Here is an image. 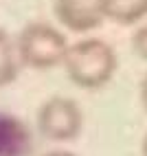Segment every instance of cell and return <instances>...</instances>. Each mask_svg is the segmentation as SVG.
I'll return each instance as SVG.
<instances>
[{
    "label": "cell",
    "mask_w": 147,
    "mask_h": 156,
    "mask_svg": "<svg viewBox=\"0 0 147 156\" xmlns=\"http://www.w3.org/2000/svg\"><path fill=\"white\" fill-rule=\"evenodd\" d=\"M68 46L66 35L48 22H29L16 40L20 64L37 70L64 64Z\"/></svg>",
    "instance_id": "7a4b0ae2"
},
{
    "label": "cell",
    "mask_w": 147,
    "mask_h": 156,
    "mask_svg": "<svg viewBox=\"0 0 147 156\" xmlns=\"http://www.w3.org/2000/svg\"><path fill=\"white\" fill-rule=\"evenodd\" d=\"M106 20L117 24H136L147 16V0H101Z\"/></svg>",
    "instance_id": "8992f818"
},
{
    "label": "cell",
    "mask_w": 147,
    "mask_h": 156,
    "mask_svg": "<svg viewBox=\"0 0 147 156\" xmlns=\"http://www.w3.org/2000/svg\"><path fill=\"white\" fill-rule=\"evenodd\" d=\"M55 16L59 24L75 33H88L106 20L101 0H55Z\"/></svg>",
    "instance_id": "277c9868"
},
{
    "label": "cell",
    "mask_w": 147,
    "mask_h": 156,
    "mask_svg": "<svg viewBox=\"0 0 147 156\" xmlns=\"http://www.w3.org/2000/svg\"><path fill=\"white\" fill-rule=\"evenodd\" d=\"M20 73V57L11 35L5 29H0V88L9 86L18 79Z\"/></svg>",
    "instance_id": "52a82bcc"
},
{
    "label": "cell",
    "mask_w": 147,
    "mask_h": 156,
    "mask_svg": "<svg viewBox=\"0 0 147 156\" xmlns=\"http://www.w3.org/2000/svg\"><path fill=\"white\" fill-rule=\"evenodd\" d=\"M141 103H143V108H145V112H147V75H145L143 81H141Z\"/></svg>",
    "instance_id": "9c48e42d"
},
{
    "label": "cell",
    "mask_w": 147,
    "mask_h": 156,
    "mask_svg": "<svg viewBox=\"0 0 147 156\" xmlns=\"http://www.w3.org/2000/svg\"><path fill=\"white\" fill-rule=\"evenodd\" d=\"M83 128V114L75 99L64 95L48 97L37 110V130L44 139L66 143L79 136Z\"/></svg>",
    "instance_id": "3957f363"
},
{
    "label": "cell",
    "mask_w": 147,
    "mask_h": 156,
    "mask_svg": "<svg viewBox=\"0 0 147 156\" xmlns=\"http://www.w3.org/2000/svg\"><path fill=\"white\" fill-rule=\"evenodd\" d=\"M42 156H77V154H72L68 150H53V152H46V154H42Z\"/></svg>",
    "instance_id": "30bf717a"
},
{
    "label": "cell",
    "mask_w": 147,
    "mask_h": 156,
    "mask_svg": "<svg viewBox=\"0 0 147 156\" xmlns=\"http://www.w3.org/2000/svg\"><path fill=\"white\" fill-rule=\"evenodd\" d=\"M141 156H147V134L143 136V143H141Z\"/></svg>",
    "instance_id": "8fae6325"
},
{
    "label": "cell",
    "mask_w": 147,
    "mask_h": 156,
    "mask_svg": "<svg viewBox=\"0 0 147 156\" xmlns=\"http://www.w3.org/2000/svg\"><path fill=\"white\" fill-rule=\"evenodd\" d=\"M117 66V51L101 37H86L70 44L64 57L68 79L83 90H97L110 84Z\"/></svg>",
    "instance_id": "6da1fadb"
},
{
    "label": "cell",
    "mask_w": 147,
    "mask_h": 156,
    "mask_svg": "<svg viewBox=\"0 0 147 156\" xmlns=\"http://www.w3.org/2000/svg\"><path fill=\"white\" fill-rule=\"evenodd\" d=\"M33 136L29 126L16 114L0 110V156H29Z\"/></svg>",
    "instance_id": "5b68a950"
},
{
    "label": "cell",
    "mask_w": 147,
    "mask_h": 156,
    "mask_svg": "<svg viewBox=\"0 0 147 156\" xmlns=\"http://www.w3.org/2000/svg\"><path fill=\"white\" fill-rule=\"evenodd\" d=\"M132 46H134V53L138 55L141 59L147 62V22L141 24L138 29L134 31V35H132Z\"/></svg>",
    "instance_id": "ba28073f"
}]
</instances>
